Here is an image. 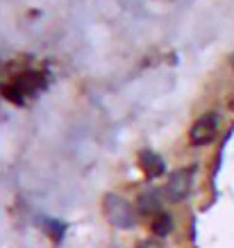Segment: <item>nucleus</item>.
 <instances>
[{"label":"nucleus","mask_w":234,"mask_h":248,"mask_svg":"<svg viewBox=\"0 0 234 248\" xmlns=\"http://www.w3.org/2000/svg\"><path fill=\"white\" fill-rule=\"evenodd\" d=\"M102 212H105L107 221L116 228H123V230H128L136 223V217H134V207L121 198V196L116 194H107L105 201H102Z\"/></svg>","instance_id":"f257e3e1"},{"label":"nucleus","mask_w":234,"mask_h":248,"mask_svg":"<svg viewBox=\"0 0 234 248\" xmlns=\"http://www.w3.org/2000/svg\"><path fill=\"white\" fill-rule=\"evenodd\" d=\"M193 178H196V166H182L177 171H173L168 175L166 189H164V196H166L171 203H180L189 196L191 187H193Z\"/></svg>","instance_id":"f03ea898"},{"label":"nucleus","mask_w":234,"mask_h":248,"mask_svg":"<svg viewBox=\"0 0 234 248\" xmlns=\"http://www.w3.org/2000/svg\"><path fill=\"white\" fill-rule=\"evenodd\" d=\"M216 135H219V114L207 112L191 125L189 143L191 146H207V143H212L216 139Z\"/></svg>","instance_id":"7ed1b4c3"},{"label":"nucleus","mask_w":234,"mask_h":248,"mask_svg":"<svg viewBox=\"0 0 234 248\" xmlns=\"http://www.w3.org/2000/svg\"><path fill=\"white\" fill-rule=\"evenodd\" d=\"M139 169L148 175V178H159L166 171V162L159 157L155 151H141L139 153Z\"/></svg>","instance_id":"20e7f679"},{"label":"nucleus","mask_w":234,"mask_h":248,"mask_svg":"<svg viewBox=\"0 0 234 248\" xmlns=\"http://www.w3.org/2000/svg\"><path fill=\"white\" fill-rule=\"evenodd\" d=\"M136 210L141 212V214L157 217L159 212H161V196H159L157 189H146V191H141L139 198H136Z\"/></svg>","instance_id":"39448f33"},{"label":"nucleus","mask_w":234,"mask_h":248,"mask_svg":"<svg viewBox=\"0 0 234 248\" xmlns=\"http://www.w3.org/2000/svg\"><path fill=\"white\" fill-rule=\"evenodd\" d=\"M150 228H152V234H155V237H166V234L173 230V217H171L168 212H159L157 217L152 218Z\"/></svg>","instance_id":"423d86ee"},{"label":"nucleus","mask_w":234,"mask_h":248,"mask_svg":"<svg viewBox=\"0 0 234 248\" xmlns=\"http://www.w3.org/2000/svg\"><path fill=\"white\" fill-rule=\"evenodd\" d=\"M41 228H44V232L55 241V244H59L64 239V232H66V223L64 221H57V218H44L41 221Z\"/></svg>","instance_id":"0eeeda50"},{"label":"nucleus","mask_w":234,"mask_h":248,"mask_svg":"<svg viewBox=\"0 0 234 248\" xmlns=\"http://www.w3.org/2000/svg\"><path fill=\"white\" fill-rule=\"evenodd\" d=\"M136 248H161V244H159L157 239H146V241H141Z\"/></svg>","instance_id":"6e6552de"},{"label":"nucleus","mask_w":234,"mask_h":248,"mask_svg":"<svg viewBox=\"0 0 234 248\" xmlns=\"http://www.w3.org/2000/svg\"><path fill=\"white\" fill-rule=\"evenodd\" d=\"M232 66H234V55H232Z\"/></svg>","instance_id":"1a4fd4ad"}]
</instances>
